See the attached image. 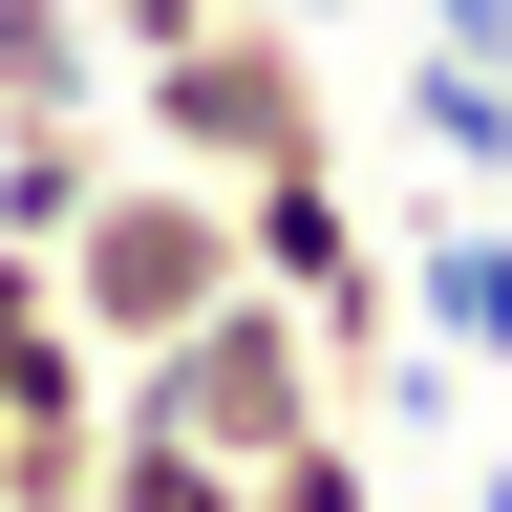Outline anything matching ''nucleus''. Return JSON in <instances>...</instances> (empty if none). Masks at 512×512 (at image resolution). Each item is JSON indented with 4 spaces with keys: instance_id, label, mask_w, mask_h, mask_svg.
I'll use <instances>...</instances> for the list:
<instances>
[{
    "instance_id": "1",
    "label": "nucleus",
    "mask_w": 512,
    "mask_h": 512,
    "mask_svg": "<svg viewBox=\"0 0 512 512\" xmlns=\"http://www.w3.org/2000/svg\"><path fill=\"white\" fill-rule=\"evenodd\" d=\"M43 278H64V320H86V363H150L171 320H214V299H235V192H214V171H171V150H128L86 214H64Z\"/></svg>"
},
{
    "instance_id": "2",
    "label": "nucleus",
    "mask_w": 512,
    "mask_h": 512,
    "mask_svg": "<svg viewBox=\"0 0 512 512\" xmlns=\"http://www.w3.org/2000/svg\"><path fill=\"white\" fill-rule=\"evenodd\" d=\"M128 150H171V171H299V150H342V86H320V22H192L171 64H128Z\"/></svg>"
},
{
    "instance_id": "3",
    "label": "nucleus",
    "mask_w": 512,
    "mask_h": 512,
    "mask_svg": "<svg viewBox=\"0 0 512 512\" xmlns=\"http://www.w3.org/2000/svg\"><path fill=\"white\" fill-rule=\"evenodd\" d=\"M107 406L128 427H171V448H214V470H256V448H299L342 384H320V342H299V299H214V320H171L150 363H107Z\"/></svg>"
},
{
    "instance_id": "4",
    "label": "nucleus",
    "mask_w": 512,
    "mask_h": 512,
    "mask_svg": "<svg viewBox=\"0 0 512 512\" xmlns=\"http://www.w3.org/2000/svg\"><path fill=\"white\" fill-rule=\"evenodd\" d=\"M0 427H22V448H86L107 427V363H86V320H64L43 256H0Z\"/></svg>"
},
{
    "instance_id": "5",
    "label": "nucleus",
    "mask_w": 512,
    "mask_h": 512,
    "mask_svg": "<svg viewBox=\"0 0 512 512\" xmlns=\"http://www.w3.org/2000/svg\"><path fill=\"white\" fill-rule=\"evenodd\" d=\"M406 342H427V363H512V192L427 214V256H406Z\"/></svg>"
},
{
    "instance_id": "6",
    "label": "nucleus",
    "mask_w": 512,
    "mask_h": 512,
    "mask_svg": "<svg viewBox=\"0 0 512 512\" xmlns=\"http://www.w3.org/2000/svg\"><path fill=\"white\" fill-rule=\"evenodd\" d=\"M128 150H107V107H43V128H0V256H64V214H86Z\"/></svg>"
},
{
    "instance_id": "7",
    "label": "nucleus",
    "mask_w": 512,
    "mask_h": 512,
    "mask_svg": "<svg viewBox=\"0 0 512 512\" xmlns=\"http://www.w3.org/2000/svg\"><path fill=\"white\" fill-rule=\"evenodd\" d=\"M406 128L448 150V192H512V64H470V43H427V64H406Z\"/></svg>"
},
{
    "instance_id": "8",
    "label": "nucleus",
    "mask_w": 512,
    "mask_h": 512,
    "mask_svg": "<svg viewBox=\"0 0 512 512\" xmlns=\"http://www.w3.org/2000/svg\"><path fill=\"white\" fill-rule=\"evenodd\" d=\"M43 107H107V22L86 0H0V128H43Z\"/></svg>"
},
{
    "instance_id": "9",
    "label": "nucleus",
    "mask_w": 512,
    "mask_h": 512,
    "mask_svg": "<svg viewBox=\"0 0 512 512\" xmlns=\"http://www.w3.org/2000/svg\"><path fill=\"white\" fill-rule=\"evenodd\" d=\"M235 512H384V470H363V406H320L299 448H256V470H235Z\"/></svg>"
},
{
    "instance_id": "10",
    "label": "nucleus",
    "mask_w": 512,
    "mask_h": 512,
    "mask_svg": "<svg viewBox=\"0 0 512 512\" xmlns=\"http://www.w3.org/2000/svg\"><path fill=\"white\" fill-rule=\"evenodd\" d=\"M86 22H107V86H128V64H171L192 22H235V0H86Z\"/></svg>"
},
{
    "instance_id": "11",
    "label": "nucleus",
    "mask_w": 512,
    "mask_h": 512,
    "mask_svg": "<svg viewBox=\"0 0 512 512\" xmlns=\"http://www.w3.org/2000/svg\"><path fill=\"white\" fill-rule=\"evenodd\" d=\"M427 43H470V64H512V0H427Z\"/></svg>"
},
{
    "instance_id": "12",
    "label": "nucleus",
    "mask_w": 512,
    "mask_h": 512,
    "mask_svg": "<svg viewBox=\"0 0 512 512\" xmlns=\"http://www.w3.org/2000/svg\"><path fill=\"white\" fill-rule=\"evenodd\" d=\"M235 22H363V0H235Z\"/></svg>"
}]
</instances>
